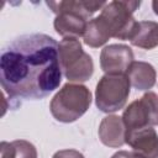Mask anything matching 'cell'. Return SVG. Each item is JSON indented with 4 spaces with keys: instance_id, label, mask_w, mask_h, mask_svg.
<instances>
[{
    "instance_id": "6da1fadb",
    "label": "cell",
    "mask_w": 158,
    "mask_h": 158,
    "mask_svg": "<svg viewBox=\"0 0 158 158\" xmlns=\"http://www.w3.org/2000/svg\"><path fill=\"white\" fill-rule=\"evenodd\" d=\"M62 81L57 41L44 33L23 35L0 54V83L11 99H42Z\"/></svg>"
},
{
    "instance_id": "7a4b0ae2",
    "label": "cell",
    "mask_w": 158,
    "mask_h": 158,
    "mask_svg": "<svg viewBox=\"0 0 158 158\" xmlns=\"http://www.w3.org/2000/svg\"><path fill=\"white\" fill-rule=\"evenodd\" d=\"M91 105V93L83 84L67 83L52 98L49 110L52 116L63 123L80 118Z\"/></svg>"
},
{
    "instance_id": "3957f363",
    "label": "cell",
    "mask_w": 158,
    "mask_h": 158,
    "mask_svg": "<svg viewBox=\"0 0 158 158\" xmlns=\"http://www.w3.org/2000/svg\"><path fill=\"white\" fill-rule=\"evenodd\" d=\"M58 53L62 73L69 81L79 84L93 77V58L83 51L79 40L63 38L58 43Z\"/></svg>"
},
{
    "instance_id": "277c9868",
    "label": "cell",
    "mask_w": 158,
    "mask_h": 158,
    "mask_svg": "<svg viewBox=\"0 0 158 158\" xmlns=\"http://www.w3.org/2000/svg\"><path fill=\"white\" fill-rule=\"evenodd\" d=\"M139 5L141 1L133 0H115L105 4L99 16L106 23L111 37L122 41L132 40L138 26V21L135 20L133 12Z\"/></svg>"
},
{
    "instance_id": "5b68a950",
    "label": "cell",
    "mask_w": 158,
    "mask_h": 158,
    "mask_svg": "<svg viewBox=\"0 0 158 158\" xmlns=\"http://www.w3.org/2000/svg\"><path fill=\"white\" fill-rule=\"evenodd\" d=\"M131 83L126 74H105L100 78L95 89L96 107L106 114L116 112L127 102Z\"/></svg>"
},
{
    "instance_id": "8992f818",
    "label": "cell",
    "mask_w": 158,
    "mask_h": 158,
    "mask_svg": "<svg viewBox=\"0 0 158 158\" xmlns=\"http://www.w3.org/2000/svg\"><path fill=\"white\" fill-rule=\"evenodd\" d=\"M127 131L158 125V95L147 91L141 99L132 101L122 114Z\"/></svg>"
},
{
    "instance_id": "52a82bcc",
    "label": "cell",
    "mask_w": 158,
    "mask_h": 158,
    "mask_svg": "<svg viewBox=\"0 0 158 158\" xmlns=\"http://www.w3.org/2000/svg\"><path fill=\"white\" fill-rule=\"evenodd\" d=\"M133 62V52L131 47L126 44H109L104 47L100 53V67L105 74H126Z\"/></svg>"
},
{
    "instance_id": "ba28073f",
    "label": "cell",
    "mask_w": 158,
    "mask_h": 158,
    "mask_svg": "<svg viewBox=\"0 0 158 158\" xmlns=\"http://www.w3.org/2000/svg\"><path fill=\"white\" fill-rule=\"evenodd\" d=\"M126 143L143 158H158V133L152 127L127 131Z\"/></svg>"
},
{
    "instance_id": "9c48e42d",
    "label": "cell",
    "mask_w": 158,
    "mask_h": 158,
    "mask_svg": "<svg viewBox=\"0 0 158 158\" xmlns=\"http://www.w3.org/2000/svg\"><path fill=\"white\" fill-rule=\"evenodd\" d=\"M99 138L102 144L118 148L126 143V126L122 121V117L117 115H107L105 116L99 125Z\"/></svg>"
},
{
    "instance_id": "30bf717a",
    "label": "cell",
    "mask_w": 158,
    "mask_h": 158,
    "mask_svg": "<svg viewBox=\"0 0 158 158\" xmlns=\"http://www.w3.org/2000/svg\"><path fill=\"white\" fill-rule=\"evenodd\" d=\"M88 20L83 17L79 14L70 12V11H63L58 15H56V19L53 21L54 30L58 35H60L63 38H79L84 37Z\"/></svg>"
},
{
    "instance_id": "8fae6325",
    "label": "cell",
    "mask_w": 158,
    "mask_h": 158,
    "mask_svg": "<svg viewBox=\"0 0 158 158\" xmlns=\"http://www.w3.org/2000/svg\"><path fill=\"white\" fill-rule=\"evenodd\" d=\"M47 6L56 14L63 11H70L81 15L90 21L93 14L98 10H101L105 6V1H90V0H69V1H47Z\"/></svg>"
},
{
    "instance_id": "7c38bea8",
    "label": "cell",
    "mask_w": 158,
    "mask_h": 158,
    "mask_svg": "<svg viewBox=\"0 0 158 158\" xmlns=\"http://www.w3.org/2000/svg\"><path fill=\"white\" fill-rule=\"evenodd\" d=\"M126 75L130 79L131 85L137 90H149L154 86L157 73L152 64L142 60L133 62L128 68Z\"/></svg>"
},
{
    "instance_id": "4fadbf2b",
    "label": "cell",
    "mask_w": 158,
    "mask_h": 158,
    "mask_svg": "<svg viewBox=\"0 0 158 158\" xmlns=\"http://www.w3.org/2000/svg\"><path fill=\"white\" fill-rule=\"evenodd\" d=\"M130 42L132 46L143 49H153L158 47V22L138 21L136 33Z\"/></svg>"
},
{
    "instance_id": "5bb4252c",
    "label": "cell",
    "mask_w": 158,
    "mask_h": 158,
    "mask_svg": "<svg viewBox=\"0 0 158 158\" xmlns=\"http://www.w3.org/2000/svg\"><path fill=\"white\" fill-rule=\"evenodd\" d=\"M110 38H111V33L100 16L94 17L88 22L84 33V43L86 46L93 48H99L104 46Z\"/></svg>"
},
{
    "instance_id": "9a60e30c",
    "label": "cell",
    "mask_w": 158,
    "mask_h": 158,
    "mask_svg": "<svg viewBox=\"0 0 158 158\" xmlns=\"http://www.w3.org/2000/svg\"><path fill=\"white\" fill-rule=\"evenodd\" d=\"M12 144L15 148L14 158H37V149L31 142L26 139H16L12 141Z\"/></svg>"
},
{
    "instance_id": "2e32d148",
    "label": "cell",
    "mask_w": 158,
    "mask_h": 158,
    "mask_svg": "<svg viewBox=\"0 0 158 158\" xmlns=\"http://www.w3.org/2000/svg\"><path fill=\"white\" fill-rule=\"evenodd\" d=\"M15 157V148L12 142L2 141L0 143V158H14Z\"/></svg>"
},
{
    "instance_id": "e0dca14e",
    "label": "cell",
    "mask_w": 158,
    "mask_h": 158,
    "mask_svg": "<svg viewBox=\"0 0 158 158\" xmlns=\"http://www.w3.org/2000/svg\"><path fill=\"white\" fill-rule=\"evenodd\" d=\"M52 158H85V157L77 149H60L57 151Z\"/></svg>"
},
{
    "instance_id": "ac0fdd59",
    "label": "cell",
    "mask_w": 158,
    "mask_h": 158,
    "mask_svg": "<svg viewBox=\"0 0 158 158\" xmlns=\"http://www.w3.org/2000/svg\"><path fill=\"white\" fill-rule=\"evenodd\" d=\"M111 158H143L136 152H128V151H118L115 154L111 156Z\"/></svg>"
},
{
    "instance_id": "d6986e66",
    "label": "cell",
    "mask_w": 158,
    "mask_h": 158,
    "mask_svg": "<svg viewBox=\"0 0 158 158\" xmlns=\"http://www.w3.org/2000/svg\"><path fill=\"white\" fill-rule=\"evenodd\" d=\"M152 9H153L154 14L158 15V0H153L152 1Z\"/></svg>"
}]
</instances>
